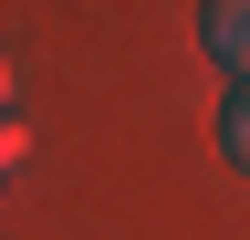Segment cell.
<instances>
[{"instance_id": "obj_4", "label": "cell", "mask_w": 250, "mask_h": 240, "mask_svg": "<svg viewBox=\"0 0 250 240\" xmlns=\"http://www.w3.org/2000/svg\"><path fill=\"white\" fill-rule=\"evenodd\" d=\"M0 115H11V52H0Z\"/></svg>"}, {"instance_id": "obj_2", "label": "cell", "mask_w": 250, "mask_h": 240, "mask_svg": "<svg viewBox=\"0 0 250 240\" xmlns=\"http://www.w3.org/2000/svg\"><path fill=\"white\" fill-rule=\"evenodd\" d=\"M219 146H229V157L250 167V84H240V94H229V115H219Z\"/></svg>"}, {"instance_id": "obj_3", "label": "cell", "mask_w": 250, "mask_h": 240, "mask_svg": "<svg viewBox=\"0 0 250 240\" xmlns=\"http://www.w3.org/2000/svg\"><path fill=\"white\" fill-rule=\"evenodd\" d=\"M21 146H31V136L11 126V115H0V177H11V167H21Z\"/></svg>"}, {"instance_id": "obj_1", "label": "cell", "mask_w": 250, "mask_h": 240, "mask_svg": "<svg viewBox=\"0 0 250 240\" xmlns=\"http://www.w3.org/2000/svg\"><path fill=\"white\" fill-rule=\"evenodd\" d=\"M198 32H208V52H219V63L250 84V0H198Z\"/></svg>"}]
</instances>
